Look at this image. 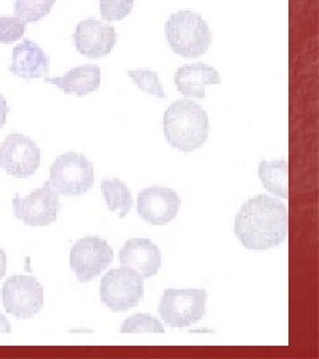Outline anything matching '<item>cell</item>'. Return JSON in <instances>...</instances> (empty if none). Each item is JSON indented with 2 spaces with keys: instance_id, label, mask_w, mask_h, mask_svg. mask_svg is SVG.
Segmentation results:
<instances>
[{
  "instance_id": "1",
  "label": "cell",
  "mask_w": 319,
  "mask_h": 359,
  "mask_svg": "<svg viewBox=\"0 0 319 359\" xmlns=\"http://www.w3.org/2000/svg\"><path fill=\"white\" fill-rule=\"evenodd\" d=\"M234 233L250 250H268L281 245L287 234V209L266 194L249 198L238 210Z\"/></svg>"
},
{
  "instance_id": "2",
  "label": "cell",
  "mask_w": 319,
  "mask_h": 359,
  "mask_svg": "<svg viewBox=\"0 0 319 359\" xmlns=\"http://www.w3.org/2000/svg\"><path fill=\"white\" fill-rule=\"evenodd\" d=\"M164 136L179 152H194L209 137V117L193 100L182 99L170 104L164 115Z\"/></svg>"
},
{
  "instance_id": "3",
  "label": "cell",
  "mask_w": 319,
  "mask_h": 359,
  "mask_svg": "<svg viewBox=\"0 0 319 359\" xmlns=\"http://www.w3.org/2000/svg\"><path fill=\"white\" fill-rule=\"evenodd\" d=\"M168 46L182 57H198L212 44V32L201 15L191 10L172 13L165 23Z\"/></svg>"
},
{
  "instance_id": "4",
  "label": "cell",
  "mask_w": 319,
  "mask_h": 359,
  "mask_svg": "<svg viewBox=\"0 0 319 359\" xmlns=\"http://www.w3.org/2000/svg\"><path fill=\"white\" fill-rule=\"evenodd\" d=\"M50 185L62 196L75 197L88 192L95 182V168L84 154H60L50 168Z\"/></svg>"
},
{
  "instance_id": "5",
  "label": "cell",
  "mask_w": 319,
  "mask_h": 359,
  "mask_svg": "<svg viewBox=\"0 0 319 359\" xmlns=\"http://www.w3.org/2000/svg\"><path fill=\"white\" fill-rule=\"evenodd\" d=\"M208 293L205 289H166L160 301V317L170 327H189L203 320Z\"/></svg>"
},
{
  "instance_id": "6",
  "label": "cell",
  "mask_w": 319,
  "mask_h": 359,
  "mask_svg": "<svg viewBox=\"0 0 319 359\" xmlns=\"http://www.w3.org/2000/svg\"><path fill=\"white\" fill-rule=\"evenodd\" d=\"M144 297V278L128 268L109 270L102 278L100 298L108 309L124 313L136 308Z\"/></svg>"
},
{
  "instance_id": "7",
  "label": "cell",
  "mask_w": 319,
  "mask_h": 359,
  "mask_svg": "<svg viewBox=\"0 0 319 359\" xmlns=\"http://www.w3.org/2000/svg\"><path fill=\"white\" fill-rule=\"evenodd\" d=\"M1 298L8 314L28 320L44 306V289L32 276H13L3 285Z\"/></svg>"
},
{
  "instance_id": "8",
  "label": "cell",
  "mask_w": 319,
  "mask_h": 359,
  "mask_svg": "<svg viewBox=\"0 0 319 359\" xmlns=\"http://www.w3.org/2000/svg\"><path fill=\"white\" fill-rule=\"evenodd\" d=\"M59 196L52 189L50 181L27 197H20L16 193L13 200V215L28 226H48L60 213L62 203Z\"/></svg>"
},
{
  "instance_id": "9",
  "label": "cell",
  "mask_w": 319,
  "mask_h": 359,
  "mask_svg": "<svg viewBox=\"0 0 319 359\" xmlns=\"http://www.w3.org/2000/svg\"><path fill=\"white\" fill-rule=\"evenodd\" d=\"M114 261V249L100 237H84L71 249L69 264L77 281L90 283L99 277Z\"/></svg>"
},
{
  "instance_id": "10",
  "label": "cell",
  "mask_w": 319,
  "mask_h": 359,
  "mask_svg": "<svg viewBox=\"0 0 319 359\" xmlns=\"http://www.w3.org/2000/svg\"><path fill=\"white\" fill-rule=\"evenodd\" d=\"M40 149L36 142L26 135L11 133L0 145V167L16 179L35 175L40 167Z\"/></svg>"
},
{
  "instance_id": "11",
  "label": "cell",
  "mask_w": 319,
  "mask_h": 359,
  "mask_svg": "<svg viewBox=\"0 0 319 359\" xmlns=\"http://www.w3.org/2000/svg\"><path fill=\"white\" fill-rule=\"evenodd\" d=\"M181 200L173 189L152 187L139 193L137 213L152 225H165L179 213Z\"/></svg>"
},
{
  "instance_id": "12",
  "label": "cell",
  "mask_w": 319,
  "mask_h": 359,
  "mask_svg": "<svg viewBox=\"0 0 319 359\" xmlns=\"http://www.w3.org/2000/svg\"><path fill=\"white\" fill-rule=\"evenodd\" d=\"M74 43L77 52L90 59H102L115 48L116 29L96 19H86L76 26Z\"/></svg>"
},
{
  "instance_id": "13",
  "label": "cell",
  "mask_w": 319,
  "mask_h": 359,
  "mask_svg": "<svg viewBox=\"0 0 319 359\" xmlns=\"http://www.w3.org/2000/svg\"><path fill=\"white\" fill-rule=\"evenodd\" d=\"M123 268L135 270L144 280L154 277L161 268V252L148 238H132L120 250Z\"/></svg>"
},
{
  "instance_id": "14",
  "label": "cell",
  "mask_w": 319,
  "mask_h": 359,
  "mask_svg": "<svg viewBox=\"0 0 319 359\" xmlns=\"http://www.w3.org/2000/svg\"><path fill=\"white\" fill-rule=\"evenodd\" d=\"M10 72L25 80L47 77L50 72V56L36 41L26 39L13 47Z\"/></svg>"
},
{
  "instance_id": "15",
  "label": "cell",
  "mask_w": 319,
  "mask_h": 359,
  "mask_svg": "<svg viewBox=\"0 0 319 359\" xmlns=\"http://www.w3.org/2000/svg\"><path fill=\"white\" fill-rule=\"evenodd\" d=\"M175 84L181 95L196 99H205V87L221 84L217 69L205 63L182 65L176 71Z\"/></svg>"
},
{
  "instance_id": "16",
  "label": "cell",
  "mask_w": 319,
  "mask_h": 359,
  "mask_svg": "<svg viewBox=\"0 0 319 359\" xmlns=\"http://www.w3.org/2000/svg\"><path fill=\"white\" fill-rule=\"evenodd\" d=\"M46 83L57 87L67 95L86 96L100 88L102 69L97 65H80L59 77H44Z\"/></svg>"
},
{
  "instance_id": "17",
  "label": "cell",
  "mask_w": 319,
  "mask_h": 359,
  "mask_svg": "<svg viewBox=\"0 0 319 359\" xmlns=\"http://www.w3.org/2000/svg\"><path fill=\"white\" fill-rule=\"evenodd\" d=\"M287 163L280 161H261L258 165V176L268 192L287 198Z\"/></svg>"
},
{
  "instance_id": "18",
  "label": "cell",
  "mask_w": 319,
  "mask_h": 359,
  "mask_svg": "<svg viewBox=\"0 0 319 359\" xmlns=\"http://www.w3.org/2000/svg\"><path fill=\"white\" fill-rule=\"evenodd\" d=\"M102 193L109 212H118V217L124 218L133 205L132 193L121 180L105 179L102 181Z\"/></svg>"
},
{
  "instance_id": "19",
  "label": "cell",
  "mask_w": 319,
  "mask_h": 359,
  "mask_svg": "<svg viewBox=\"0 0 319 359\" xmlns=\"http://www.w3.org/2000/svg\"><path fill=\"white\" fill-rule=\"evenodd\" d=\"M56 0H15V16L25 23H38L44 16L51 13Z\"/></svg>"
},
{
  "instance_id": "20",
  "label": "cell",
  "mask_w": 319,
  "mask_h": 359,
  "mask_svg": "<svg viewBox=\"0 0 319 359\" xmlns=\"http://www.w3.org/2000/svg\"><path fill=\"white\" fill-rule=\"evenodd\" d=\"M121 333L139 334V333H165V329L160 320H157L154 316H149L147 313L136 314L127 318L121 325Z\"/></svg>"
},
{
  "instance_id": "21",
  "label": "cell",
  "mask_w": 319,
  "mask_h": 359,
  "mask_svg": "<svg viewBox=\"0 0 319 359\" xmlns=\"http://www.w3.org/2000/svg\"><path fill=\"white\" fill-rule=\"evenodd\" d=\"M128 76L133 80V83L142 92L160 99H165V90L163 88V84L160 81L157 72L151 69H135V71H128Z\"/></svg>"
},
{
  "instance_id": "22",
  "label": "cell",
  "mask_w": 319,
  "mask_h": 359,
  "mask_svg": "<svg viewBox=\"0 0 319 359\" xmlns=\"http://www.w3.org/2000/svg\"><path fill=\"white\" fill-rule=\"evenodd\" d=\"M26 23L16 16H0V43H15L25 35Z\"/></svg>"
},
{
  "instance_id": "23",
  "label": "cell",
  "mask_w": 319,
  "mask_h": 359,
  "mask_svg": "<svg viewBox=\"0 0 319 359\" xmlns=\"http://www.w3.org/2000/svg\"><path fill=\"white\" fill-rule=\"evenodd\" d=\"M133 8V0H100V13L107 22L125 19Z\"/></svg>"
},
{
  "instance_id": "24",
  "label": "cell",
  "mask_w": 319,
  "mask_h": 359,
  "mask_svg": "<svg viewBox=\"0 0 319 359\" xmlns=\"http://www.w3.org/2000/svg\"><path fill=\"white\" fill-rule=\"evenodd\" d=\"M8 114H10V107H8V104H7L6 97L0 93V129L6 126Z\"/></svg>"
},
{
  "instance_id": "25",
  "label": "cell",
  "mask_w": 319,
  "mask_h": 359,
  "mask_svg": "<svg viewBox=\"0 0 319 359\" xmlns=\"http://www.w3.org/2000/svg\"><path fill=\"white\" fill-rule=\"evenodd\" d=\"M13 332L11 323L7 320V317L0 311V334H10Z\"/></svg>"
},
{
  "instance_id": "26",
  "label": "cell",
  "mask_w": 319,
  "mask_h": 359,
  "mask_svg": "<svg viewBox=\"0 0 319 359\" xmlns=\"http://www.w3.org/2000/svg\"><path fill=\"white\" fill-rule=\"evenodd\" d=\"M6 270H7V257L4 250L0 248V280L6 276Z\"/></svg>"
}]
</instances>
